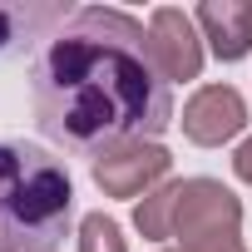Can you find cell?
Instances as JSON below:
<instances>
[{
    "label": "cell",
    "instance_id": "obj_1",
    "mask_svg": "<svg viewBox=\"0 0 252 252\" xmlns=\"http://www.w3.org/2000/svg\"><path fill=\"white\" fill-rule=\"evenodd\" d=\"M40 134L69 154H109L178 119L173 84L149 60V25L119 5H79L30 64Z\"/></svg>",
    "mask_w": 252,
    "mask_h": 252
},
{
    "label": "cell",
    "instance_id": "obj_2",
    "mask_svg": "<svg viewBox=\"0 0 252 252\" xmlns=\"http://www.w3.org/2000/svg\"><path fill=\"white\" fill-rule=\"evenodd\" d=\"M69 222V168L30 139H0V252H60Z\"/></svg>",
    "mask_w": 252,
    "mask_h": 252
},
{
    "label": "cell",
    "instance_id": "obj_3",
    "mask_svg": "<svg viewBox=\"0 0 252 252\" xmlns=\"http://www.w3.org/2000/svg\"><path fill=\"white\" fill-rule=\"evenodd\" d=\"M173 237L183 252H242V203L218 178H183Z\"/></svg>",
    "mask_w": 252,
    "mask_h": 252
},
{
    "label": "cell",
    "instance_id": "obj_4",
    "mask_svg": "<svg viewBox=\"0 0 252 252\" xmlns=\"http://www.w3.org/2000/svg\"><path fill=\"white\" fill-rule=\"evenodd\" d=\"M168 168H173V154L163 144H149V139H134V144H119L109 154H99L89 163V178L104 198H149L158 183H168Z\"/></svg>",
    "mask_w": 252,
    "mask_h": 252
},
{
    "label": "cell",
    "instance_id": "obj_5",
    "mask_svg": "<svg viewBox=\"0 0 252 252\" xmlns=\"http://www.w3.org/2000/svg\"><path fill=\"white\" fill-rule=\"evenodd\" d=\"M203 35H198V20L178 5H158L149 15V60L154 69L168 79V84H188L203 74Z\"/></svg>",
    "mask_w": 252,
    "mask_h": 252
},
{
    "label": "cell",
    "instance_id": "obj_6",
    "mask_svg": "<svg viewBox=\"0 0 252 252\" xmlns=\"http://www.w3.org/2000/svg\"><path fill=\"white\" fill-rule=\"evenodd\" d=\"M178 124H183V139H188V144H198V149H222V144H232V139L247 129V104H242V94H237L232 84H203V89L183 104Z\"/></svg>",
    "mask_w": 252,
    "mask_h": 252
},
{
    "label": "cell",
    "instance_id": "obj_7",
    "mask_svg": "<svg viewBox=\"0 0 252 252\" xmlns=\"http://www.w3.org/2000/svg\"><path fill=\"white\" fill-rule=\"evenodd\" d=\"M74 15L69 0H0V60H20Z\"/></svg>",
    "mask_w": 252,
    "mask_h": 252
},
{
    "label": "cell",
    "instance_id": "obj_8",
    "mask_svg": "<svg viewBox=\"0 0 252 252\" xmlns=\"http://www.w3.org/2000/svg\"><path fill=\"white\" fill-rule=\"evenodd\" d=\"M193 20H198V35L208 40L213 60L237 64L252 55V0H203Z\"/></svg>",
    "mask_w": 252,
    "mask_h": 252
},
{
    "label": "cell",
    "instance_id": "obj_9",
    "mask_svg": "<svg viewBox=\"0 0 252 252\" xmlns=\"http://www.w3.org/2000/svg\"><path fill=\"white\" fill-rule=\"evenodd\" d=\"M178 193H183V178H168V183H158L149 198H139V203H134V227H139L149 242H168V237H173Z\"/></svg>",
    "mask_w": 252,
    "mask_h": 252
},
{
    "label": "cell",
    "instance_id": "obj_10",
    "mask_svg": "<svg viewBox=\"0 0 252 252\" xmlns=\"http://www.w3.org/2000/svg\"><path fill=\"white\" fill-rule=\"evenodd\" d=\"M74 252H129V242H124V232H119V222L109 213H84Z\"/></svg>",
    "mask_w": 252,
    "mask_h": 252
},
{
    "label": "cell",
    "instance_id": "obj_11",
    "mask_svg": "<svg viewBox=\"0 0 252 252\" xmlns=\"http://www.w3.org/2000/svg\"><path fill=\"white\" fill-rule=\"evenodd\" d=\"M232 173H237V183H252V139L237 144V154H232Z\"/></svg>",
    "mask_w": 252,
    "mask_h": 252
},
{
    "label": "cell",
    "instance_id": "obj_12",
    "mask_svg": "<svg viewBox=\"0 0 252 252\" xmlns=\"http://www.w3.org/2000/svg\"><path fill=\"white\" fill-rule=\"evenodd\" d=\"M163 252H183V247H163Z\"/></svg>",
    "mask_w": 252,
    "mask_h": 252
}]
</instances>
